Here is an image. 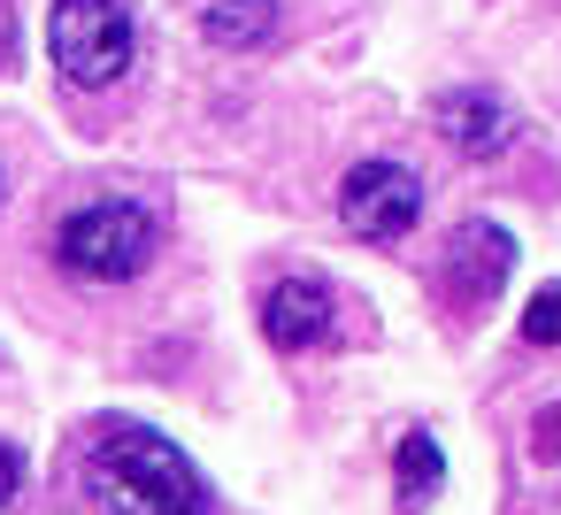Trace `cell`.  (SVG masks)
<instances>
[{"label":"cell","mask_w":561,"mask_h":515,"mask_svg":"<svg viewBox=\"0 0 561 515\" xmlns=\"http://www.w3.org/2000/svg\"><path fill=\"white\" fill-rule=\"evenodd\" d=\"M392 477H400V507H431V492L446 484V454L431 431H408L392 446Z\"/></svg>","instance_id":"cell-9"},{"label":"cell","mask_w":561,"mask_h":515,"mask_svg":"<svg viewBox=\"0 0 561 515\" xmlns=\"http://www.w3.org/2000/svg\"><path fill=\"white\" fill-rule=\"evenodd\" d=\"M538 454H546V461L561 454V408H546V415H538Z\"/></svg>","instance_id":"cell-12"},{"label":"cell","mask_w":561,"mask_h":515,"mask_svg":"<svg viewBox=\"0 0 561 515\" xmlns=\"http://www.w3.org/2000/svg\"><path fill=\"white\" fill-rule=\"evenodd\" d=\"M331 323H339V300H331L323 277H277V285L262 293V331H270V346H285V354L323 346Z\"/></svg>","instance_id":"cell-6"},{"label":"cell","mask_w":561,"mask_h":515,"mask_svg":"<svg viewBox=\"0 0 561 515\" xmlns=\"http://www.w3.org/2000/svg\"><path fill=\"white\" fill-rule=\"evenodd\" d=\"M431 124H438L446 147L469 154V162H492V154L515 139V108H507L492 85H454V93H438V101H431Z\"/></svg>","instance_id":"cell-5"},{"label":"cell","mask_w":561,"mask_h":515,"mask_svg":"<svg viewBox=\"0 0 561 515\" xmlns=\"http://www.w3.org/2000/svg\"><path fill=\"white\" fill-rule=\"evenodd\" d=\"M277 0H201V32L216 39V47H231V55H247V47H270L277 39Z\"/></svg>","instance_id":"cell-8"},{"label":"cell","mask_w":561,"mask_h":515,"mask_svg":"<svg viewBox=\"0 0 561 515\" xmlns=\"http://www.w3.org/2000/svg\"><path fill=\"white\" fill-rule=\"evenodd\" d=\"M16 484H24V454H16V446H0V507L16 500Z\"/></svg>","instance_id":"cell-11"},{"label":"cell","mask_w":561,"mask_h":515,"mask_svg":"<svg viewBox=\"0 0 561 515\" xmlns=\"http://www.w3.org/2000/svg\"><path fill=\"white\" fill-rule=\"evenodd\" d=\"M415 216H423V178H415L408 162L369 154V162H354V170L339 178V224H346L354 239L392 247V239L415 231Z\"/></svg>","instance_id":"cell-4"},{"label":"cell","mask_w":561,"mask_h":515,"mask_svg":"<svg viewBox=\"0 0 561 515\" xmlns=\"http://www.w3.org/2000/svg\"><path fill=\"white\" fill-rule=\"evenodd\" d=\"M523 339H530V346H561V285H538V293H530Z\"/></svg>","instance_id":"cell-10"},{"label":"cell","mask_w":561,"mask_h":515,"mask_svg":"<svg viewBox=\"0 0 561 515\" xmlns=\"http://www.w3.org/2000/svg\"><path fill=\"white\" fill-rule=\"evenodd\" d=\"M85 492L116 515H216L208 477L147 423H116L85 454Z\"/></svg>","instance_id":"cell-1"},{"label":"cell","mask_w":561,"mask_h":515,"mask_svg":"<svg viewBox=\"0 0 561 515\" xmlns=\"http://www.w3.org/2000/svg\"><path fill=\"white\" fill-rule=\"evenodd\" d=\"M154 208L139 201H85L55 224V262L85 285H124L154 262Z\"/></svg>","instance_id":"cell-2"},{"label":"cell","mask_w":561,"mask_h":515,"mask_svg":"<svg viewBox=\"0 0 561 515\" xmlns=\"http://www.w3.org/2000/svg\"><path fill=\"white\" fill-rule=\"evenodd\" d=\"M507 270H515V239H507L500 224H461V231L446 239V293H454L461 308L492 300V293L507 285Z\"/></svg>","instance_id":"cell-7"},{"label":"cell","mask_w":561,"mask_h":515,"mask_svg":"<svg viewBox=\"0 0 561 515\" xmlns=\"http://www.w3.org/2000/svg\"><path fill=\"white\" fill-rule=\"evenodd\" d=\"M47 55L70 85L101 93L131 70L139 55V24L124 16V0H55L47 9Z\"/></svg>","instance_id":"cell-3"},{"label":"cell","mask_w":561,"mask_h":515,"mask_svg":"<svg viewBox=\"0 0 561 515\" xmlns=\"http://www.w3.org/2000/svg\"><path fill=\"white\" fill-rule=\"evenodd\" d=\"M16 55V24H9V9H0V62Z\"/></svg>","instance_id":"cell-13"}]
</instances>
